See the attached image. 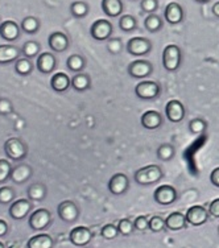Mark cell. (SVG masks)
Wrapping results in <instances>:
<instances>
[{
    "label": "cell",
    "instance_id": "cell-1",
    "mask_svg": "<svg viewBox=\"0 0 219 248\" xmlns=\"http://www.w3.org/2000/svg\"><path fill=\"white\" fill-rule=\"evenodd\" d=\"M162 177H164V170L158 165H147L135 172L134 180L138 185L149 186L161 181Z\"/></svg>",
    "mask_w": 219,
    "mask_h": 248
},
{
    "label": "cell",
    "instance_id": "cell-2",
    "mask_svg": "<svg viewBox=\"0 0 219 248\" xmlns=\"http://www.w3.org/2000/svg\"><path fill=\"white\" fill-rule=\"evenodd\" d=\"M182 63V52L174 44L167 45L162 50V66L169 73L177 72Z\"/></svg>",
    "mask_w": 219,
    "mask_h": 248
},
{
    "label": "cell",
    "instance_id": "cell-3",
    "mask_svg": "<svg viewBox=\"0 0 219 248\" xmlns=\"http://www.w3.org/2000/svg\"><path fill=\"white\" fill-rule=\"evenodd\" d=\"M4 152L12 161H23L28 155V145L19 138H10L4 143Z\"/></svg>",
    "mask_w": 219,
    "mask_h": 248
},
{
    "label": "cell",
    "instance_id": "cell-4",
    "mask_svg": "<svg viewBox=\"0 0 219 248\" xmlns=\"http://www.w3.org/2000/svg\"><path fill=\"white\" fill-rule=\"evenodd\" d=\"M135 94L141 100H155L161 95V86L156 81L139 82L135 86Z\"/></svg>",
    "mask_w": 219,
    "mask_h": 248
},
{
    "label": "cell",
    "instance_id": "cell-5",
    "mask_svg": "<svg viewBox=\"0 0 219 248\" xmlns=\"http://www.w3.org/2000/svg\"><path fill=\"white\" fill-rule=\"evenodd\" d=\"M153 45L151 40L145 37H132L129 38L128 43L125 45V50L128 54L134 57H144L151 53Z\"/></svg>",
    "mask_w": 219,
    "mask_h": 248
},
{
    "label": "cell",
    "instance_id": "cell-6",
    "mask_svg": "<svg viewBox=\"0 0 219 248\" xmlns=\"http://www.w3.org/2000/svg\"><path fill=\"white\" fill-rule=\"evenodd\" d=\"M127 72H128L129 77L134 79H145L148 77L152 76L153 65L151 61L139 58L129 63Z\"/></svg>",
    "mask_w": 219,
    "mask_h": 248
},
{
    "label": "cell",
    "instance_id": "cell-7",
    "mask_svg": "<svg viewBox=\"0 0 219 248\" xmlns=\"http://www.w3.org/2000/svg\"><path fill=\"white\" fill-rule=\"evenodd\" d=\"M114 33V27L109 20L99 19L93 23L90 28L91 37L96 41H109Z\"/></svg>",
    "mask_w": 219,
    "mask_h": 248
},
{
    "label": "cell",
    "instance_id": "cell-8",
    "mask_svg": "<svg viewBox=\"0 0 219 248\" xmlns=\"http://www.w3.org/2000/svg\"><path fill=\"white\" fill-rule=\"evenodd\" d=\"M153 200L158 205L171 206L178 200V193L176 187H173L172 185H161L156 187L153 193Z\"/></svg>",
    "mask_w": 219,
    "mask_h": 248
},
{
    "label": "cell",
    "instance_id": "cell-9",
    "mask_svg": "<svg viewBox=\"0 0 219 248\" xmlns=\"http://www.w3.org/2000/svg\"><path fill=\"white\" fill-rule=\"evenodd\" d=\"M186 220L188 223L194 226V227H198V226H202V224L207 223V220L210 219V213L209 209H206L205 206L201 205H194L188 209L186 211Z\"/></svg>",
    "mask_w": 219,
    "mask_h": 248
},
{
    "label": "cell",
    "instance_id": "cell-10",
    "mask_svg": "<svg viewBox=\"0 0 219 248\" xmlns=\"http://www.w3.org/2000/svg\"><path fill=\"white\" fill-rule=\"evenodd\" d=\"M93 231H91L89 227H85V226H78V227H74V229L70 231L69 234V240L73 246L76 247H87L89 244L91 243L93 240Z\"/></svg>",
    "mask_w": 219,
    "mask_h": 248
},
{
    "label": "cell",
    "instance_id": "cell-11",
    "mask_svg": "<svg viewBox=\"0 0 219 248\" xmlns=\"http://www.w3.org/2000/svg\"><path fill=\"white\" fill-rule=\"evenodd\" d=\"M52 224V214L47 209H37L29 217V227L34 231L48 229Z\"/></svg>",
    "mask_w": 219,
    "mask_h": 248
},
{
    "label": "cell",
    "instance_id": "cell-12",
    "mask_svg": "<svg viewBox=\"0 0 219 248\" xmlns=\"http://www.w3.org/2000/svg\"><path fill=\"white\" fill-rule=\"evenodd\" d=\"M58 217L61 218L65 223H74L79 218V207L77 206L76 202L73 201H63L57 207Z\"/></svg>",
    "mask_w": 219,
    "mask_h": 248
},
{
    "label": "cell",
    "instance_id": "cell-13",
    "mask_svg": "<svg viewBox=\"0 0 219 248\" xmlns=\"http://www.w3.org/2000/svg\"><path fill=\"white\" fill-rule=\"evenodd\" d=\"M107 187L112 196H123L129 189V178L124 173H115L114 176L110 178Z\"/></svg>",
    "mask_w": 219,
    "mask_h": 248
},
{
    "label": "cell",
    "instance_id": "cell-14",
    "mask_svg": "<svg viewBox=\"0 0 219 248\" xmlns=\"http://www.w3.org/2000/svg\"><path fill=\"white\" fill-rule=\"evenodd\" d=\"M185 106L180 100L172 99L165 106V116L171 123H181L185 119Z\"/></svg>",
    "mask_w": 219,
    "mask_h": 248
},
{
    "label": "cell",
    "instance_id": "cell-15",
    "mask_svg": "<svg viewBox=\"0 0 219 248\" xmlns=\"http://www.w3.org/2000/svg\"><path fill=\"white\" fill-rule=\"evenodd\" d=\"M140 123L145 129L153 131V129H158L164 123V118L158 111L155 110H148L141 115V119Z\"/></svg>",
    "mask_w": 219,
    "mask_h": 248
},
{
    "label": "cell",
    "instance_id": "cell-16",
    "mask_svg": "<svg viewBox=\"0 0 219 248\" xmlns=\"http://www.w3.org/2000/svg\"><path fill=\"white\" fill-rule=\"evenodd\" d=\"M164 17H165V21H167L168 24H180V23H182V20H184V10H182V7L178 3L172 1V3H169L165 7Z\"/></svg>",
    "mask_w": 219,
    "mask_h": 248
},
{
    "label": "cell",
    "instance_id": "cell-17",
    "mask_svg": "<svg viewBox=\"0 0 219 248\" xmlns=\"http://www.w3.org/2000/svg\"><path fill=\"white\" fill-rule=\"evenodd\" d=\"M36 66H37L38 72L43 74H50L54 72V69L57 66V60L53 56L52 53L44 52L38 56L37 61H36Z\"/></svg>",
    "mask_w": 219,
    "mask_h": 248
},
{
    "label": "cell",
    "instance_id": "cell-18",
    "mask_svg": "<svg viewBox=\"0 0 219 248\" xmlns=\"http://www.w3.org/2000/svg\"><path fill=\"white\" fill-rule=\"evenodd\" d=\"M48 45L53 52L62 53L69 49L70 41H69V38H67V36L65 33H62V32H54V33L49 36Z\"/></svg>",
    "mask_w": 219,
    "mask_h": 248
},
{
    "label": "cell",
    "instance_id": "cell-19",
    "mask_svg": "<svg viewBox=\"0 0 219 248\" xmlns=\"http://www.w3.org/2000/svg\"><path fill=\"white\" fill-rule=\"evenodd\" d=\"M32 209V203L28 200H17L10 207V215L12 219H24Z\"/></svg>",
    "mask_w": 219,
    "mask_h": 248
},
{
    "label": "cell",
    "instance_id": "cell-20",
    "mask_svg": "<svg viewBox=\"0 0 219 248\" xmlns=\"http://www.w3.org/2000/svg\"><path fill=\"white\" fill-rule=\"evenodd\" d=\"M165 224H167V230L169 231H181V230L188 227V220H186V215L180 213V211H174L165 218Z\"/></svg>",
    "mask_w": 219,
    "mask_h": 248
},
{
    "label": "cell",
    "instance_id": "cell-21",
    "mask_svg": "<svg viewBox=\"0 0 219 248\" xmlns=\"http://www.w3.org/2000/svg\"><path fill=\"white\" fill-rule=\"evenodd\" d=\"M0 37L7 41H16L20 37V27L12 20H7L0 24Z\"/></svg>",
    "mask_w": 219,
    "mask_h": 248
},
{
    "label": "cell",
    "instance_id": "cell-22",
    "mask_svg": "<svg viewBox=\"0 0 219 248\" xmlns=\"http://www.w3.org/2000/svg\"><path fill=\"white\" fill-rule=\"evenodd\" d=\"M50 87L56 93H66L72 87V79L69 78L66 73H56L53 74L50 79Z\"/></svg>",
    "mask_w": 219,
    "mask_h": 248
},
{
    "label": "cell",
    "instance_id": "cell-23",
    "mask_svg": "<svg viewBox=\"0 0 219 248\" xmlns=\"http://www.w3.org/2000/svg\"><path fill=\"white\" fill-rule=\"evenodd\" d=\"M32 168L28 164H19L17 167H15L11 172V180L15 182V184H24L32 177Z\"/></svg>",
    "mask_w": 219,
    "mask_h": 248
},
{
    "label": "cell",
    "instance_id": "cell-24",
    "mask_svg": "<svg viewBox=\"0 0 219 248\" xmlns=\"http://www.w3.org/2000/svg\"><path fill=\"white\" fill-rule=\"evenodd\" d=\"M20 54H21V50L15 45H7V44L0 45V65L17 61Z\"/></svg>",
    "mask_w": 219,
    "mask_h": 248
},
{
    "label": "cell",
    "instance_id": "cell-25",
    "mask_svg": "<svg viewBox=\"0 0 219 248\" xmlns=\"http://www.w3.org/2000/svg\"><path fill=\"white\" fill-rule=\"evenodd\" d=\"M124 10L122 0H102V11L109 17H119Z\"/></svg>",
    "mask_w": 219,
    "mask_h": 248
},
{
    "label": "cell",
    "instance_id": "cell-26",
    "mask_svg": "<svg viewBox=\"0 0 219 248\" xmlns=\"http://www.w3.org/2000/svg\"><path fill=\"white\" fill-rule=\"evenodd\" d=\"M72 87L78 93H85L91 89V78L86 73H77L72 78Z\"/></svg>",
    "mask_w": 219,
    "mask_h": 248
},
{
    "label": "cell",
    "instance_id": "cell-27",
    "mask_svg": "<svg viewBox=\"0 0 219 248\" xmlns=\"http://www.w3.org/2000/svg\"><path fill=\"white\" fill-rule=\"evenodd\" d=\"M54 240L48 234L34 235L28 240V248H53Z\"/></svg>",
    "mask_w": 219,
    "mask_h": 248
},
{
    "label": "cell",
    "instance_id": "cell-28",
    "mask_svg": "<svg viewBox=\"0 0 219 248\" xmlns=\"http://www.w3.org/2000/svg\"><path fill=\"white\" fill-rule=\"evenodd\" d=\"M162 27H164V21L158 15L151 14L144 19V28L147 29L149 33H157L161 31Z\"/></svg>",
    "mask_w": 219,
    "mask_h": 248
},
{
    "label": "cell",
    "instance_id": "cell-29",
    "mask_svg": "<svg viewBox=\"0 0 219 248\" xmlns=\"http://www.w3.org/2000/svg\"><path fill=\"white\" fill-rule=\"evenodd\" d=\"M66 66L70 72L82 73L83 69L86 67V60L85 57H82L79 54H72L70 57H67Z\"/></svg>",
    "mask_w": 219,
    "mask_h": 248
},
{
    "label": "cell",
    "instance_id": "cell-30",
    "mask_svg": "<svg viewBox=\"0 0 219 248\" xmlns=\"http://www.w3.org/2000/svg\"><path fill=\"white\" fill-rule=\"evenodd\" d=\"M47 186L44 184H32L29 186L28 190H27V194H28V198L31 201H43L45 197H47Z\"/></svg>",
    "mask_w": 219,
    "mask_h": 248
},
{
    "label": "cell",
    "instance_id": "cell-31",
    "mask_svg": "<svg viewBox=\"0 0 219 248\" xmlns=\"http://www.w3.org/2000/svg\"><path fill=\"white\" fill-rule=\"evenodd\" d=\"M207 127H209V124L206 122L205 119H202V118H194V119H191L188 124V129H189V132L191 135H202L205 134L206 131H207Z\"/></svg>",
    "mask_w": 219,
    "mask_h": 248
},
{
    "label": "cell",
    "instance_id": "cell-32",
    "mask_svg": "<svg viewBox=\"0 0 219 248\" xmlns=\"http://www.w3.org/2000/svg\"><path fill=\"white\" fill-rule=\"evenodd\" d=\"M174 155H176V148L169 143L161 144L157 148V151H156V156H157V158L160 161L164 162L171 161L172 158L174 157Z\"/></svg>",
    "mask_w": 219,
    "mask_h": 248
},
{
    "label": "cell",
    "instance_id": "cell-33",
    "mask_svg": "<svg viewBox=\"0 0 219 248\" xmlns=\"http://www.w3.org/2000/svg\"><path fill=\"white\" fill-rule=\"evenodd\" d=\"M119 28L125 33L134 32L138 28V21L131 15H122L119 19Z\"/></svg>",
    "mask_w": 219,
    "mask_h": 248
},
{
    "label": "cell",
    "instance_id": "cell-34",
    "mask_svg": "<svg viewBox=\"0 0 219 248\" xmlns=\"http://www.w3.org/2000/svg\"><path fill=\"white\" fill-rule=\"evenodd\" d=\"M15 70L17 74L20 76H29L31 73L33 72V63L31 62V60L27 57L24 58H19L16 63H15Z\"/></svg>",
    "mask_w": 219,
    "mask_h": 248
},
{
    "label": "cell",
    "instance_id": "cell-35",
    "mask_svg": "<svg viewBox=\"0 0 219 248\" xmlns=\"http://www.w3.org/2000/svg\"><path fill=\"white\" fill-rule=\"evenodd\" d=\"M70 12L77 19H83L89 15V5L85 1H74L70 5Z\"/></svg>",
    "mask_w": 219,
    "mask_h": 248
},
{
    "label": "cell",
    "instance_id": "cell-36",
    "mask_svg": "<svg viewBox=\"0 0 219 248\" xmlns=\"http://www.w3.org/2000/svg\"><path fill=\"white\" fill-rule=\"evenodd\" d=\"M21 29L25 33L34 34L40 29V21L33 16H28L21 21Z\"/></svg>",
    "mask_w": 219,
    "mask_h": 248
},
{
    "label": "cell",
    "instance_id": "cell-37",
    "mask_svg": "<svg viewBox=\"0 0 219 248\" xmlns=\"http://www.w3.org/2000/svg\"><path fill=\"white\" fill-rule=\"evenodd\" d=\"M119 230H118V226H115L112 223L105 224L102 229H100V236L106 240H114L119 236Z\"/></svg>",
    "mask_w": 219,
    "mask_h": 248
},
{
    "label": "cell",
    "instance_id": "cell-38",
    "mask_svg": "<svg viewBox=\"0 0 219 248\" xmlns=\"http://www.w3.org/2000/svg\"><path fill=\"white\" fill-rule=\"evenodd\" d=\"M116 226H118V230H119V234L123 235V236H129V235L134 234V231H136L134 220L128 219V218L120 219Z\"/></svg>",
    "mask_w": 219,
    "mask_h": 248
},
{
    "label": "cell",
    "instance_id": "cell-39",
    "mask_svg": "<svg viewBox=\"0 0 219 248\" xmlns=\"http://www.w3.org/2000/svg\"><path fill=\"white\" fill-rule=\"evenodd\" d=\"M40 44L36 43V41H27V43L23 45V49H21V53L24 54V57L27 58H33L37 56L38 53H40Z\"/></svg>",
    "mask_w": 219,
    "mask_h": 248
},
{
    "label": "cell",
    "instance_id": "cell-40",
    "mask_svg": "<svg viewBox=\"0 0 219 248\" xmlns=\"http://www.w3.org/2000/svg\"><path fill=\"white\" fill-rule=\"evenodd\" d=\"M106 48H107L110 54L118 56V54H120V53L123 52V41H122V38L119 37H111L109 41H107Z\"/></svg>",
    "mask_w": 219,
    "mask_h": 248
},
{
    "label": "cell",
    "instance_id": "cell-41",
    "mask_svg": "<svg viewBox=\"0 0 219 248\" xmlns=\"http://www.w3.org/2000/svg\"><path fill=\"white\" fill-rule=\"evenodd\" d=\"M164 230H167L165 219L158 217V215H153L152 218L149 219V231H152L155 234H158V232H162Z\"/></svg>",
    "mask_w": 219,
    "mask_h": 248
},
{
    "label": "cell",
    "instance_id": "cell-42",
    "mask_svg": "<svg viewBox=\"0 0 219 248\" xmlns=\"http://www.w3.org/2000/svg\"><path fill=\"white\" fill-rule=\"evenodd\" d=\"M11 172H12V167L11 164L4 158L0 160V184L5 182L8 178H11Z\"/></svg>",
    "mask_w": 219,
    "mask_h": 248
},
{
    "label": "cell",
    "instance_id": "cell-43",
    "mask_svg": "<svg viewBox=\"0 0 219 248\" xmlns=\"http://www.w3.org/2000/svg\"><path fill=\"white\" fill-rule=\"evenodd\" d=\"M14 198L15 191L12 187H10V186H3V187H0V203L7 205V203L12 202Z\"/></svg>",
    "mask_w": 219,
    "mask_h": 248
},
{
    "label": "cell",
    "instance_id": "cell-44",
    "mask_svg": "<svg viewBox=\"0 0 219 248\" xmlns=\"http://www.w3.org/2000/svg\"><path fill=\"white\" fill-rule=\"evenodd\" d=\"M140 8L145 14L151 15L155 14L158 8V1L157 0H141L140 1Z\"/></svg>",
    "mask_w": 219,
    "mask_h": 248
},
{
    "label": "cell",
    "instance_id": "cell-45",
    "mask_svg": "<svg viewBox=\"0 0 219 248\" xmlns=\"http://www.w3.org/2000/svg\"><path fill=\"white\" fill-rule=\"evenodd\" d=\"M134 224L135 230L139 231V232H144V231L149 230V219H148L145 215H140L138 218H135Z\"/></svg>",
    "mask_w": 219,
    "mask_h": 248
},
{
    "label": "cell",
    "instance_id": "cell-46",
    "mask_svg": "<svg viewBox=\"0 0 219 248\" xmlns=\"http://www.w3.org/2000/svg\"><path fill=\"white\" fill-rule=\"evenodd\" d=\"M14 110V107H12V103H11V100L4 99V98H0V115H10Z\"/></svg>",
    "mask_w": 219,
    "mask_h": 248
},
{
    "label": "cell",
    "instance_id": "cell-47",
    "mask_svg": "<svg viewBox=\"0 0 219 248\" xmlns=\"http://www.w3.org/2000/svg\"><path fill=\"white\" fill-rule=\"evenodd\" d=\"M209 213L211 217L214 218H219V198L214 200L209 205Z\"/></svg>",
    "mask_w": 219,
    "mask_h": 248
},
{
    "label": "cell",
    "instance_id": "cell-48",
    "mask_svg": "<svg viewBox=\"0 0 219 248\" xmlns=\"http://www.w3.org/2000/svg\"><path fill=\"white\" fill-rule=\"evenodd\" d=\"M210 182L219 189V167L213 169V172L210 173Z\"/></svg>",
    "mask_w": 219,
    "mask_h": 248
},
{
    "label": "cell",
    "instance_id": "cell-49",
    "mask_svg": "<svg viewBox=\"0 0 219 248\" xmlns=\"http://www.w3.org/2000/svg\"><path fill=\"white\" fill-rule=\"evenodd\" d=\"M7 231H8V224L5 223L3 219H0V236H4Z\"/></svg>",
    "mask_w": 219,
    "mask_h": 248
},
{
    "label": "cell",
    "instance_id": "cell-50",
    "mask_svg": "<svg viewBox=\"0 0 219 248\" xmlns=\"http://www.w3.org/2000/svg\"><path fill=\"white\" fill-rule=\"evenodd\" d=\"M213 14H214L215 17L219 19V1H217L214 5H213Z\"/></svg>",
    "mask_w": 219,
    "mask_h": 248
},
{
    "label": "cell",
    "instance_id": "cell-51",
    "mask_svg": "<svg viewBox=\"0 0 219 248\" xmlns=\"http://www.w3.org/2000/svg\"><path fill=\"white\" fill-rule=\"evenodd\" d=\"M195 3H200V4H205V3H209L210 0H194Z\"/></svg>",
    "mask_w": 219,
    "mask_h": 248
},
{
    "label": "cell",
    "instance_id": "cell-52",
    "mask_svg": "<svg viewBox=\"0 0 219 248\" xmlns=\"http://www.w3.org/2000/svg\"><path fill=\"white\" fill-rule=\"evenodd\" d=\"M0 248H5V247H4V244L1 243V242H0Z\"/></svg>",
    "mask_w": 219,
    "mask_h": 248
},
{
    "label": "cell",
    "instance_id": "cell-53",
    "mask_svg": "<svg viewBox=\"0 0 219 248\" xmlns=\"http://www.w3.org/2000/svg\"><path fill=\"white\" fill-rule=\"evenodd\" d=\"M83 248H87V247H83Z\"/></svg>",
    "mask_w": 219,
    "mask_h": 248
},
{
    "label": "cell",
    "instance_id": "cell-54",
    "mask_svg": "<svg viewBox=\"0 0 219 248\" xmlns=\"http://www.w3.org/2000/svg\"><path fill=\"white\" fill-rule=\"evenodd\" d=\"M218 231H219V229H218Z\"/></svg>",
    "mask_w": 219,
    "mask_h": 248
}]
</instances>
